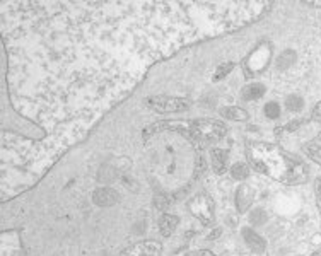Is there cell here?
I'll return each mask as SVG.
<instances>
[{
	"mask_svg": "<svg viewBox=\"0 0 321 256\" xmlns=\"http://www.w3.org/2000/svg\"><path fill=\"white\" fill-rule=\"evenodd\" d=\"M120 193L111 186H99L92 191V202L98 207H113L118 203Z\"/></svg>",
	"mask_w": 321,
	"mask_h": 256,
	"instance_id": "5",
	"label": "cell"
},
{
	"mask_svg": "<svg viewBox=\"0 0 321 256\" xmlns=\"http://www.w3.org/2000/svg\"><path fill=\"white\" fill-rule=\"evenodd\" d=\"M120 176V169L116 167V164H103L98 171V181L103 186H108L111 183H115Z\"/></svg>",
	"mask_w": 321,
	"mask_h": 256,
	"instance_id": "8",
	"label": "cell"
},
{
	"mask_svg": "<svg viewBox=\"0 0 321 256\" xmlns=\"http://www.w3.org/2000/svg\"><path fill=\"white\" fill-rule=\"evenodd\" d=\"M284 105L289 111H292V113H298L304 108V99L301 98L299 94H289L286 98V101H284Z\"/></svg>",
	"mask_w": 321,
	"mask_h": 256,
	"instance_id": "14",
	"label": "cell"
},
{
	"mask_svg": "<svg viewBox=\"0 0 321 256\" xmlns=\"http://www.w3.org/2000/svg\"><path fill=\"white\" fill-rule=\"evenodd\" d=\"M255 197H256V191L251 185L243 183V185L238 186L234 200H236V209H238L239 214H244V212H248L251 209L253 202H255Z\"/></svg>",
	"mask_w": 321,
	"mask_h": 256,
	"instance_id": "4",
	"label": "cell"
},
{
	"mask_svg": "<svg viewBox=\"0 0 321 256\" xmlns=\"http://www.w3.org/2000/svg\"><path fill=\"white\" fill-rule=\"evenodd\" d=\"M265 115L268 117V120H277L282 115V108H280L279 103L272 101V103H267L265 105Z\"/></svg>",
	"mask_w": 321,
	"mask_h": 256,
	"instance_id": "16",
	"label": "cell"
},
{
	"mask_svg": "<svg viewBox=\"0 0 321 256\" xmlns=\"http://www.w3.org/2000/svg\"><path fill=\"white\" fill-rule=\"evenodd\" d=\"M220 117L224 120H231V122H246L250 115L246 110L239 106H224L220 108Z\"/></svg>",
	"mask_w": 321,
	"mask_h": 256,
	"instance_id": "10",
	"label": "cell"
},
{
	"mask_svg": "<svg viewBox=\"0 0 321 256\" xmlns=\"http://www.w3.org/2000/svg\"><path fill=\"white\" fill-rule=\"evenodd\" d=\"M227 157H229V154H227V150H224V149H212L210 150V164H212L214 173H217V174L226 173Z\"/></svg>",
	"mask_w": 321,
	"mask_h": 256,
	"instance_id": "7",
	"label": "cell"
},
{
	"mask_svg": "<svg viewBox=\"0 0 321 256\" xmlns=\"http://www.w3.org/2000/svg\"><path fill=\"white\" fill-rule=\"evenodd\" d=\"M248 221H250L251 226L255 227H262L268 222V212L262 209V207H255V209L250 210V215H248Z\"/></svg>",
	"mask_w": 321,
	"mask_h": 256,
	"instance_id": "12",
	"label": "cell"
},
{
	"mask_svg": "<svg viewBox=\"0 0 321 256\" xmlns=\"http://www.w3.org/2000/svg\"><path fill=\"white\" fill-rule=\"evenodd\" d=\"M179 224L178 215H171V214H162L159 219V233L164 236V238H169V236L174 233L176 227Z\"/></svg>",
	"mask_w": 321,
	"mask_h": 256,
	"instance_id": "9",
	"label": "cell"
},
{
	"mask_svg": "<svg viewBox=\"0 0 321 256\" xmlns=\"http://www.w3.org/2000/svg\"><path fill=\"white\" fill-rule=\"evenodd\" d=\"M234 69V63L229 62V63H222V65L217 67V70L214 72V81H222L229 72Z\"/></svg>",
	"mask_w": 321,
	"mask_h": 256,
	"instance_id": "17",
	"label": "cell"
},
{
	"mask_svg": "<svg viewBox=\"0 0 321 256\" xmlns=\"http://www.w3.org/2000/svg\"><path fill=\"white\" fill-rule=\"evenodd\" d=\"M156 207L160 209V210H164V209H167V207H169V202H167L164 197H158V198H156Z\"/></svg>",
	"mask_w": 321,
	"mask_h": 256,
	"instance_id": "18",
	"label": "cell"
},
{
	"mask_svg": "<svg viewBox=\"0 0 321 256\" xmlns=\"http://www.w3.org/2000/svg\"><path fill=\"white\" fill-rule=\"evenodd\" d=\"M265 93H267V87H265L262 82H253L241 91V98H243L244 101H255V99L262 98Z\"/></svg>",
	"mask_w": 321,
	"mask_h": 256,
	"instance_id": "11",
	"label": "cell"
},
{
	"mask_svg": "<svg viewBox=\"0 0 321 256\" xmlns=\"http://www.w3.org/2000/svg\"><path fill=\"white\" fill-rule=\"evenodd\" d=\"M193 133L198 138L212 142V140H217L220 137H224L226 133V127L220 122H212V120H200V122L193 123Z\"/></svg>",
	"mask_w": 321,
	"mask_h": 256,
	"instance_id": "2",
	"label": "cell"
},
{
	"mask_svg": "<svg viewBox=\"0 0 321 256\" xmlns=\"http://www.w3.org/2000/svg\"><path fill=\"white\" fill-rule=\"evenodd\" d=\"M241 238H243L244 245L250 248L253 253L262 255V253H265V250H267V243H265V239L256 233L253 227H243V229H241Z\"/></svg>",
	"mask_w": 321,
	"mask_h": 256,
	"instance_id": "6",
	"label": "cell"
},
{
	"mask_svg": "<svg viewBox=\"0 0 321 256\" xmlns=\"http://www.w3.org/2000/svg\"><path fill=\"white\" fill-rule=\"evenodd\" d=\"M294 62H296V53L292 50H286L279 57V60H277V65H279V69H287V67H291Z\"/></svg>",
	"mask_w": 321,
	"mask_h": 256,
	"instance_id": "15",
	"label": "cell"
},
{
	"mask_svg": "<svg viewBox=\"0 0 321 256\" xmlns=\"http://www.w3.org/2000/svg\"><path fill=\"white\" fill-rule=\"evenodd\" d=\"M229 174L232 179H236V181H244V179H248V176H250V167H248L246 162H236L231 166Z\"/></svg>",
	"mask_w": 321,
	"mask_h": 256,
	"instance_id": "13",
	"label": "cell"
},
{
	"mask_svg": "<svg viewBox=\"0 0 321 256\" xmlns=\"http://www.w3.org/2000/svg\"><path fill=\"white\" fill-rule=\"evenodd\" d=\"M162 246L158 241H140L128 246L120 256H160Z\"/></svg>",
	"mask_w": 321,
	"mask_h": 256,
	"instance_id": "3",
	"label": "cell"
},
{
	"mask_svg": "<svg viewBox=\"0 0 321 256\" xmlns=\"http://www.w3.org/2000/svg\"><path fill=\"white\" fill-rule=\"evenodd\" d=\"M146 105L156 113L166 115L186 111L190 108V101L183 98H172V96H151L146 99Z\"/></svg>",
	"mask_w": 321,
	"mask_h": 256,
	"instance_id": "1",
	"label": "cell"
}]
</instances>
